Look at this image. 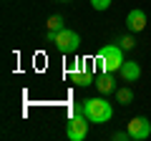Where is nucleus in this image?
<instances>
[{
    "label": "nucleus",
    "instance_id": "nucleus-1",
    "mask_svg": "<svg viewBox=\"0 0 151 141\" xmlns=\"http://www.w3.org/2000/svg\"><path fill=\"white\" fill-rule=\"evenodd\" d=\"M121 63H124V48H121L119 43L101 45V50H98V55H96L98 70H103V73H116V70L121 68Z\"/></svg>",
    "mask_w": 151,
    "mask_h": 141
},
{
    "label": "nucleus",
    "instance_id": "nucleus-2",
    "mask_svg": "<svg viewBox=\"0 0 151 141\" xmlns=\"http://www.w3.org/2000/svg\"><path fill=\"white\" fill-rule=\"evenodd\" d=\"M83 116L91 124H106L113 119V106L106 98H86L83 101Z\"/></svg>",
    "mask_w": 151,
    "mask_h": 141
},
{
    "label": "nucleus",
    "instance_id": "nucleus-3",
    "mask_svg": "<svg viewBox=\"0 0 151 141\" xmlns=\"http://www.w3.org/2000/svg\"><path fill=\"white\" fill-rule=\"evenodd\" d=\"M55 48L60 50V53H65V55H70V53H76V50L81 48V35L76 30H70V28H60L58 33H55Z\"/></svg>",
    "mask_w": 151,
    "mask_h": 141
},
{
    "label": "nucleus",
    "instance_id": "nucleus-4",
    "mask_svg": "<svg viewBox=\"0 0 151 141\" xmlns=\"http://www.w3.org/2000/svg\"><path fill=\"white\" fill-rule=\"evenodd\" d=\"M65 136H68V141H83L88 136V119L86 116H70L65 124Z\"/></svg>",
    "mask_w": 151,
    "mask_h": 141
},
{
    "label": "nucleus",
    "instance_id": "nucleus-5",
    "mask_svg": "<svg viewBox=\"0 0 151 141\" xmlns=\"http://www.w3.org/2000/svg\"><path fill=\"white\" fill-rule=\"evenodd\" d=\"M126 131L131 134V139L134 141H144L151 136V124L146 116H134V119L129 121V126H126Z\"/></svg>",
    "mask_w": 151,
    "mask_h": 141
},
{
    "label": "nucleus",
    "instance_id": "nucleus-6",
    "mask_svg": "<svg viewBox=\"0 0 151 141\" xmlns=\"http://www.w3.org/2000/svg\"><path fill=\"white\" fill-rule=\"evenodd\" d=\"M144 28H146V13L139 10V8L129 10V15H126V30L129 33H141Z\"/></svg>",
    "mask_w": 151,
    "mask_h": 141
},
{
    "label": "nucleus",
    "instance_id": "nucleus-7",
    "mask_svg": "<svg viewBox=\"0 0 151 141\" xmlns=\"http://www.w3.org/2000/svg\"><path fill=\"white\" fill-rule=\"evenodd\" d=\"M119 76L124 78L126 83H134V81H139V76H141V65L136 63V60H124L121 68H119Z\"/></svg>",
    "mask_w": 151,
    "mask_h": 141
},
{
    "label": "nucleus",
    "instance_id": "nucleus-8",
    "mask_svg": "<svg viewBox=\"0 0 151 141\" xmlns=\"http://www.w3.org/2000/svg\"><path fill=\"white\" fill-rule=\"evenodd\" d=\"M96 91L101 93V96H108V93L116 91V86H113V73H103V76H96Z\"/></svg>",
    "mask_w": 151,
    "mask_h": 141
},
{
    "label": "nucleus",
    "instance_id": "nucleus-9",
    "mask_svg": "<svg viewBox=\"0 0 151 141\" xmlns=\"http://www.w3.org/2000/svg\"><path fill=\"white\" fill-rule=\"evenodd\" d=\"M70 76H73V81L78 83V86H93V83H96V76H93L91 70H76Z\"/></svg>",
    "mask_w": 151,
    "mask_h": 141
},
{
    "label": "nucleus",
    "instance_id": "nucleus-10",
    "mask_svg": "<svg viewBox=\"0 0 151 141\" xmlns=\"http://www.w3.org/2000/svg\"><path fill=\"white\" fill-rule=\"evenodd\" d=\"M116 101H119L121 106H129V103L134 101V91H131L129 86H121V88H116Z\"/></svg>",
    "mask_w": 151,
    "mask_h": 141
},
{
    "label": "nucleus",
    "instance_id": "nucleus-11",
    "mask_svg": "<svg viewBox=\"0 0 151 141\" xmlns=\"http://www.w3.org/2000/svg\"><path fill=\"white\" fill-rule=\"evenodd\" d=\"M45 28H48V30H60V28H63V15H50L48 20H45Z\"/></svg>",
    "mask_w": 151,
    "mask_h": 141
},
{
    "label": "nucleus",
    "instance_id": "nucleus-12",
    "mask_svg": "<svg viewBox=\"0 0 151 141\" xmlns=\"http://www.w3.org/2000/svg\"><path fill=\"white\" fill-rule=\"evenodd\" d=\"M119 45H121L124 50H131V48H136V38L131 35V33H126L124 38H119Z\"/></svg>",
    "mask_w": 151,
    "mask_h": 141
},
{
    "label": "nucleus",
    "instance_id": "nucleus-13",
    "mask_svg": "<svg viewBox=\"0 0 151 141\" xmlns=\"http://www.w3.org/2000/svg\"><path fill=\"white\" fill-rule=\"evenodd\" d=\"M111 3H113V0H91L93 10H108V8H111Z\"/></svg>",
    "mask_w": 151,
    "mask_h": 141
},
{
    "label": "nucleus",
    "instance_id": "nucleus-14",
    "mask_svg": "<svg viewBox=\"0 0 151 141\" xmlns=\"http://www.w3.org/2000/svg\"><path fill=\"white\" fill-rule=\"evenodd\" d=\"M111 139H113V141H129V139H131V134H129V131H113Z\"/></svg>",
    "mask_w": 151,
    "mask_h": 141
},
{
    "label": "nucleus",
    "instance_id": "nucleus-15",
    "mask_svg": "<svg viewBox=\"0 0 151 141\" xmlns=\"http://www.w3.org/2000/svg\"><path fill=\"white\" fill-rule=\"evenodd\" d=\"M58 3H70V0H58Z\"/></svg>",
    "mask_w": 151,
    "mask_h": 141
}]
</instances>
